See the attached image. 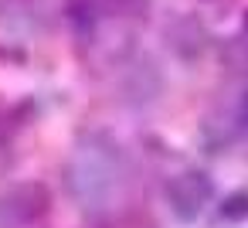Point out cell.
<instances>
[{"label": "cell", "instance_id": "obj_1", "mask_svg": "<svg viewBox=\"0 0 248 228\" xmlns=\"http://www.w3.org/2000/svg\"><path fill=\"white\" fill-rule=\"evenodd\" d=\"M129 160L126 150L102 130L82 133L65 160V187L72 194V201L92 214V218H106L112 214L126 194H129Z\"/></svg>", "mask_w": 248, "mask_h": 228}, {"label": "cell", "instance_id": "obj_2", "mask_svg": "<svg viewBox=\"0 0 248 228\" xmlns=\"http://www.w3.org/2000/svg\"><path fill=\"white\" fill-rule=\"evenodd\" d=\"M211 197H214V180L204 170H180L163 187V201L177 221H197L207 211Z\"/></svg>", "mask_w": 248, "mask_h": 228}, {"label": "cell", "instance_id": "obj_3", "mask_svg": "<svg viewBox=\"0 0 248 228\" xmlns=\"http://www.w3.org/2000/svg\"><path fill=\"white\" fill-rule=\"evenodd\" d=\"M48 211V191L41 184H14L0 191V228H28Z\"/></svg>", "mask_w": 248, "mask_h": 228}, {"label": "cell", "instance_id": "obj_4", "mask_svg": "<svg viewBox=\"0 0 248 228\" xmlns=\"http://www.w3.org/2000/svg\"><path fill=\"white\" fill-rule=\"evenodd\" d=\"M221 218H248V191L231 194V197L221 204Z\"/></svg>", "mask_w": 248, "mask_h": 228}, {"label": "cell", "instance_id": "obj_5", "mask_svg": "<svg viewBox=\"0 0 248 228\" xmlns=\"http://www.w3.org/2000/svg\"><path fill=\"white\" fill-rule=\"evenodd\" d=\"M234 130L248 136V89H245V92L238 96V102H234Z\"/></svg>", "mask_w": 248, "mask_h": 228}]
</instances>
